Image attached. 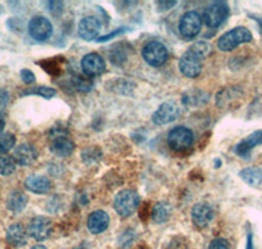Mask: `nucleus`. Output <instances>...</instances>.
<instances>
[{
    "instance_id": "2f4dec72",
    "label": "nucleus",
    "mask_w": 262,
    "mask_h": 249,
    "mask_svg": "<svg viewBox=\"0 0 262 249\" xmlns=\"http://www.w3.org/2000/svg\"><path fill=\"white\" fill-rule=\"evenodd\" d=\"M20 76L21 79H23V81H24L25 84H32L36 81V75L33 74L30 70L28 69H24V70H21L20 72Z\"/></svg>"
},
{
    "instance_id": "72a5a7b5",
    "label": "nucleus",
    "mask_w": 262,
    "mask_h": 249,
    "mask_svg": "<svg viewBox=\"0 0 262 249\" xmlns=\"http://www.w3.org/2000/svg\"><path fill=\"white\" fill-rule=\"evenodd\" d=\"M9 101V93L7 92L4 88H0V110H3L4 108L8 105Z\"/></svg>"
},
{
    "instance_id": "a211bd4d",
    "label": "nucleus",
    "mask_w": 262,
    "mask_h": 249,
    "mask_svg": "<svg viewBox=\"0 0 262 249\" xmlns=\"http://www.w3.org/2000/svg\"><path fill=\"white\" fill-rule=\"evenodd\" d=\"M25 188L36 194H46L51 189V181L46 176L32 175L25 180Z\"/></svg>"
},
{
    "instance_id": "6ab92c4d",
    "label": "nucleus",
    "mask_w": 262,
    "mask_h": 249,
    "mask_svg": "<svg viewBox=\"0 0 262 249\" xmlns=\"http://www.w3.org/2000/svg\"><path fill=\"white\" fill-rule=\"evenodd\" d=\"M7 241L9 245L15 246V248H20L27 244L28 235L23 224L15 223V224L9 225V229L7 230Z\"/></svg>"
},
{
    "instance_id": "bb28decb",
    "label": "nucleus",
    "mask_w": 262,
    "mask_h": 249,
    "mask_svg": "<svg viewBox=\"0 0 262 249\" xmlns=\"http://www.w3.org/2000/svg\"><path fill=\"white\" fill-rule=\"evenodd\" d=\"M16 161L13 156L9 155H0V175L2 176H9L15 172L16 169Z\"/></svg>"
},
{
    "instance_id": "412c9836",
    "label": "nucleus",
    "mask_w": 262,
    "mask_h": 249,
    "mask_svg": "<svg viewBox=\"0 0 262 249\" xmlns=\"http://www.w3.org/2000/svg\"><path fill=\"white\" fill-rule=\"evenodd\" d=\"M238 176L250 186H258L262 184V169L257 167H248L242 169L238 172Z\"/></svg>"
},
{
    "instance_id": "aec40b11",
    "label": "nucleus",
    "mask_w": 262,
    "mask_h": 249,
    "mask_svg": "<svg viewBox=\"0 0 262 249\" xmlns=\"http://www.w3.org/2000/svg\"><path fill=\"white\" fill-rule=\"evenodd\" d=\"M242 95V89L237 87H228V88L221 89L216 95V105L222 109H226L236 100H238Z\"/></svg>"
},
{
    "instance_id": "c85d7f7f",
    "label": "nucleus",
    "mask_w": 262,
    "mask_h": 249,
    "mask_svg": "<svg viewBox=\"0 0 262 249\" xmlns=\"http://www.w3.org/2000/svg\"><path fill=\"white\" fill-rule=\"evenodd\" d=\"M102 154L100 151V149L97 147H86L81 151V159H83L84 163L86 164H93L97 163L100 159H101Z\"/></svg>"
},
{
    "instance_id": "f03ea898",
    "label": "nucleus",
    "mask_w": 262,
    "mask_h": 249,
    "mask_svg": "<svg viewBox=\"0 0 262 249\" xmlns=\"http://www.w3.org/2000/svg\"><path fill=\"white\" fill-rule=\"evenodd\" d=\"M139 203V194L135 190L125 189L119 192L114 198V210L119 217L128 218L137 211Z\"/></svg>"
},
{
    "instance_id": "4468645a",
    "label": "nucleus",
    "mask_w": 262,
    "mask_h": 249,
    "mask_svg": "<svg viewBox=\"0 0 262 249\" xmlns=\"http://www.w3.org/2000/svg\"><path fill=\"white\" fill-rule=\"evenodd\" d=\"M214 209L209 203H196L191 209V219L198 229H206L214 220Z\"/></svg>"
},
{
    "instance_id": "4be33fe9",
    "label": "nucleus",
    "mask_w": 262,
    "mask_h": 249,
    "mask_svg": "<svg viewBox=\"0 0 262 249\" xmlns=\"http://www.w3.org/2000/svg\"><path fill=\"white\" fill-rule=\"evenodd\" d=\"M28 203V197L25 196L20 190H15L8 196L7 199V208L8 210L13 211V213H20L25 209Z\"/></svg>"
},
{
    "instance_id": "0eeeda50",
    "label": "nucleus",
    "mask_w": 262,
    "mask_h": 249,
    "mask_svg": "<svg viewBox=\"0 0 262 249\" xmlns=\"http://www.w3.org/2000/svg\"><path fill=\"white\" fill-rule=\"evenodd\" d=\"M50 150L57 156H69V155H71L74 152L75 143L72 142L71 138L67 135V133L64 130H58V129H55V133L51 131Z\"/></svg>"
},
{
    "instance_id": "1a4fd4ad",
    "label": "nucleus",
    "mask_w": 262,
    "mask_h": 249,
    "mask_svg": "<svg viewBox=\"0 0 262 249\" xmlns=\"http://www.w3.org/2000/svg\"><path fill=\"white\" fill-rule=\"evenodd\" d=\"M28 30L32 38L36 41H46L53 34V25L50 20L43 16H36L29 21Z\"/></svg>"
},
{
    "instance_id": "f257e3e1",
    "label": "nucleus",
    "mask_w": 262,
    "mask_h": 249,
    "mask_svg": "<svg viewBox=\"0 0 262 249\" xmlns=\"http://www.w3.org/2000/svg\"><path fill=\"white\" fill-rule=\"evenodd\" d=\"M253 36L248 28L245 27H237L233 28L232 30L224 33L221 38L217 39L216 45L217 49L222 51H232L237 46L243 44H248L252 41Z\"/></svg>"
},
{
    "instance_id": "393cba45",
    "label": "nucleus",
    "mask_w": 262,
    "mask_h": 249,
    "mask_svg": "<svg viewBox=\"0 0 262 249\" xmlns=\"http://www.w3.org/2000/svg\"><path fill=\"white\" fill-rule=\"evenodd\" d=\"M29 95H36L41 96V97L46 98V100H50L54 96L57 95V91L50 87H34V88L24 89L21 92V96H29Z\"/></svg>"
},
{
    "instance_id": "473e14b6",
    "label": "nucleus",
    "mask_w": 262,
    "mask_h": 249,
    "mask_svg": "<svg viewBox=\"0 0 262 249\" xmlns=\"http://www.w3.org/2000/svg\"><path fill=\"white\" fill-rule=\"evenodd\" d=\"M123 32H126V29L121 28V29L114 30V32L111 33V34H106V36H104V37H100V38L96 39V42H106V41H109V39L114 38V37H118L119 34H122Z\"/></svg>"
},
{
    "instance_id": "dca6fc26",
    "label": "nucleus",
    "mask_w": 262,
    "mask_h": 249,
    "mask_svg": "<svg viewBox=\"0 0 262 249\" xmlns=\"http://www.w3.org/2000/svg\"><path fill=\"white\" fill-rule=\"evenodd\" d=\"M38 157V151L33 144L29 143H23L15 150V154H13V159L17 164L20 165H32L34 161L37 160Z\"/></svg>"
},
{
    "instance_id": "a878e982",
    "label": "nucleus",
    "mask_w": 262,
    "mask_h": 249,
    "mask_svg": "<svg viewBox=\"0 0 262 249\" xmlns=\"http://www.w3.org/2000/svg\"><path fill=\"white\" fill-rule=\"evenodd\" d=\"M189 50L193 51L196 56H200L201 59L205 60L206 58H209L212 53V46L209 44V42H205V41H200V42H195L194 45H191Z\"/></svg>"
},
{
    "instance_id": "2eb2a0df",
    "label": "nucleus",
    "mask_w": 262,
    "mask_h": 249,
    "mask_svg": "<svg viewBox=\"0 0 262 249\" xmlns=\"http://www.w3.org/2000/svg\"><path fill=\"white\" fill-rule=\"evenodd\" d=\"M262 144V130H257L248 135L245 139L240 140L237 144L235 146L233 152L240 157H249L250 151L257 147V146Z\"/></svg>"
},
{
    "instance_id": "423d86ee",
    "label": "nucleus",
    "mask_w": 262,
    "mask_h": 249,
    "mask_svg": "<svg viewBox=\"0 0 262 249\" xmlns=\"http://www.w3.org/2000/svg\"><path fill=\"white\" fill-rule=\"evenodd\" d=\"M229 8L226 2H214L203 12V21L210 28H217L228 17Z\"/></svg>"
},
{
    "instance_id": "c756f323",
    "label": "nucleus",
    "mask_w": 262,
    "mask_h": 249,
    "mask_svg": "<svg viewBox=\"0 0 262 249\" xmlns=\"http://www.w3.org/2000/svg\"><path fill=\"white\" fill-rule=\"evenodd\" d=\"M109 58H111V62L114 66H122L126 62V59H127V55H126V53L122 49L112 48L111 53H109Z\"/></svg>"
},
{
    "instance_id": "f8f14e48",
    "label": "nucleus",
    "mask_w": 262,
    "mask_h": 249,
    "mask_svg": "<svg viewBox=\"0 0 262 249\" xmlns=\"http://www.w3.org/2000/svg\"><path fill=\"white\" fill-rule=\"evenodd\" d=\"M180 116V108L176 102L167 101L163 102L160 107L156 109V112L152 116V121L156 125H168L170 122L176 121Z\"/></svg>"
},
{
    "instance_id": "5701e85b",
    "label": "nucleus",
    "mask_w": 262,
    "mask_h": 249,
    "mask_svg": "<svg viewBox=\"0 0 262 249\" xmlns=\"http://www.w3.org/2000/svg\"><path fill=\"white\" fill-rule=\"evenodd\" d=\"M207 98H209V96L205 92L194 89V91H189V92L185 93L184 97H182V102L185 105H189V107H200V105L205 104Z\"/></svg>"
},
{
    "instance_id": "f704fd0d",
    "label": "nucleus",
    "mask_w": 262,
    "mask_h": 249,
    "mask_svg": "<svg viewBox=\"0 0 262 249\" xmlns=\"http://www.w3.org/2000/svg\"><path fill=\"white\" fill-rule=\"evenodd\" d=\"M176 4V0H172V2H163V0H161V2H158V6L159 8H160V11H168V9L173 8Z\"/></svg>"
},
{
    "instance_id": "cd10ccee",
    "label": "nucleus",
    "mask_w": 262,
    "mask_h": 249,
    "mask_svg": "<svg viewBox=\"0 0 262 249\" xmlns=\"http://www.w3.org/2000/svg\"><path fill=\"white\" fill-rule=\"evenodd\" d=\"M16 137L12 133H0V155L7 154L15 147Z\"/></svg>"
},
{
    "instance_id": "b1692460",
    "label": "nucleus",
    "mask_w": 262,
    "mask_h": 249,
    "mask_svg": "<svg viewBox=\"0 0 262 249\" xmlns=\"http://www.w3.org/2000/svg\"><path fill=\"white\" fill-rule=\"evenodd\" d=\"M170 218V206L165 202H159L152 210V220L155 223H165Z\"/></svg>"
},
{
    "instance_id": "7c9ffc66",
    "label": "nucleus",
    "mask_w": 262,
    "mask_h": 249,
    "mask_svg": "<svg viewBox=\"0 0 262 249\" xmlns=\"http://www.w3.org/2000/svg\"><path fill=\"white\" fill-rule=\"evenodd\" d=\"M209 249H229V243L223 237H217L210 243Z\"/></svg>"
},
{
    "instance_id": "58836bf2",
    "label": "nucleus",
    "mask_w": 262,
    "mask_h": 249,
    "mask_svg": "<svg viewBox=\"0 0 262 249\" xmlns=\"http://www.w3.org/2000/svg\"><path fill=\"white\" fill-rule=\"evenodd\" d=\"M74 249H85V248H83V246H76V248H74Z\"/></svg>"
},
{
    "instance_id": "20e7f679",
    "label": "nucleus",
    "mask_w": 262,
    "mask_h": 249,
    "mask_svg": "<svg viewBox=\"0 0 262 249\" xmlns=\"http://www.w3.org/2000/svg\"><path fill=\"white\" fill-rule=\"evenodd\" d=\"M201 28H202V17L195 11H189V12L184 13L182 17L180 18L179 32L182 38H195L200 34Z\"/></svg>"
},
{
    "instance_id": "9b49d317",
    "label": "nucleus",
    "mask_w": 262,
    "mask_h": 249,
    "mask_svg": "<svg viewBox=\"0 0 262 249\" xmlns=\"http://www.w3.org/2000/svg\"><path fill=\"white\" fill-rule=\"evenodd\" d=\"M51 231H53V223L45 217L33 218L28 225V234L37 241L46 240L50 236Z\"/></svg>"
},
{
    "instance_id": "9d476101",
    "label": "nucleus",
    "mask_w": 262,
    "mask_h": 249,
    "mask_svg": "<svg viewBox=\"0 0 262 249\" xmlns=\"http://www.w3.org/2000/svg\"><path fill=\"white\" fill-rule=\"evenodd\" d=\"M81 70L86 76H100L106 71V62L100 54L90 53L81 59Z\"/></svg>"
},
{
    "instance_id": "6e6552de",
    "label": "nucleus",
    "mask_w": 262,
    "mask_h": 249,
    "mask_svg": "<svg viewBox=\"0 0 262 249\" xmlns=\"http://www.w3.org/2000/svg\"><path fill=\"white\" fill-rule=\"evenodd\" d=\"M202 62L200 56H196L191 50H186L179 62V69L186 77H196L202 72Z\"/></svg>"
},
{
    "instance_id": "4c0bfd02",
    "label": "nucleus",
    "mask_w": 262,
    "mask_h": 249,
    "mask_svg": "<svg viewBox=\"0 0 262 249\" xmlns=\"http://www.w3.org/2000/svg\"><path fill=\"white\" fill-rule=\"evenodd\" d=\"M30 249H48V248H46V246H43V245H34V246H32Z\"/></svg>"
},
{
    "instance_id": "7ed1b4c3",
    "label": "nucleus",
    "mask_w": 262,
    "mask_h": 249,
    "mask_svg": "<svg viewBox=\"0 0 262 249\" xmlns=\"http://www.w3.org/2000/svg\"><path fill=\"white\" fill-rule=\"evenodd\" d=\"M167 142L173 151H186L193 146L194 134L190 129L185 128V126H177L169 131Z\"/></svg>"
},
{
    "instance_id": "f3484780",
    "label": "nucleus",
    "mask_w": 262,
    "mask_h": 249,
    "mask_svg": "<svg viewBox=\"0 0 262 249\" xmlns=\"http://www.w3.org/2000/svg\"><path fill=\"white\" fill-rule=\"evenodd\" d=\"M109 222H111V218H109L107 213H105L102 210H97L93 211L90 217H88L86 225H88V230L92 234L97 235L106 231L107 227H109Z\"/></svg>"
},
{
    "instance_id": "e433bc0d",
    "label": "nucleus",
    "mask_w": 262,
    "mask_h": 249,
    "mask_svg": "<svg viewBox=\"0 0 262 249\" xmlns=\"http://www.w3.org/2000/svg\"><path fill=\"white\" fill-rule=\"evenodd\" d=\"M4 128H6V121H4V117L0 114V133L4 130Z\"/></svg>"
},
{
    "instance_id": "c9c22d12",
    "label": "nucleus",
    "mask_w": 262,
    "mask_h": 249,
    "mask_svg": "<svg viewBox=\"0 0 262 249\" xmlns=\"http://www.w3.org/2000/svg\"><path fill=\"white\" fill-rule=\"evenodd\" d=\"M245 249H254L253 239H252V234L248 235V237H247V246H245Z\"/></svg>"
},
{
    "instance_id": "ddd939ff",
    "label": "nucleus",
    "mask_w": 262,
    "mask_h": 249,
    "mask_svg": "<svg viewBox=\"0 0 262 249\" xmlns=\"http://www.w3.org/2000/svg\"><path fill=\"white\" fill-rule=\"evenodd\" d=\"M101 32V23L95 16H88L84 17L78 25V33L80 38L84 41H92L97 39L98 34Z\"/></svg>"
},
{
    "instance_id": "39448f33",
    "label": "nucleus",
    "mask_w": 262,
    "mask_h": 249,
    "mask_svg": "<svg viewBox=\"0 0 262 249\" xmlns=\"http://www.w3.org/2000/svg\"><path fill=\"white\" fill-rule=\"evenodd\" d=\"M143 59L152 67H160L168 59V49L160 41H149L142 51Z\"/></svg>"
}]
</instances>
